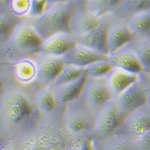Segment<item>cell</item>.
I'll return each instance as SVG.
<instances>
[{
    "mask_svg": "<svg viewBox=\"0 0 150 150\" xmlns=\"http://www.w3.org/2000/svg\"><path fill=\"white\" fill-rule=\"evenodd\" d=\"M37 83L23 84L0 64V144L7 143L31 133L43 120L35 102Z\"/></svg>",
    "mask_w": 150,
    "mask_h": 150,
    "instance_id": "obj_1",
    "label": "cell"
},
{
    "mask_svg": "<svg viewBox=\"0 0 150 150\" xmlns=\"http://www.w3.org/2000/svg\"><path fill=\"white\" fill-rule=\"evenodd\" d=\"M43 40L31 24V18L23 19L13 31L0 55V64L31 58L40 52Z\"/></svg>",
    "mask_w": 150,
    "mask_h": 150,
    "instance_id": "obj_2",
    "label": "cell"
},
{
    "mask_svg": "<svg viewBox=\"0 0 150 150\" xmlns=\"http://www.w3.org/2000/svg\"><path fill=\"white\" fill-rule=\"evenodd\" d=\"M98 115L80 95L66 104L63 125L70 139L91 140Z\"/></svg>",
    "mask_w": 150,
    "mask_h": 150,
    "instance_id": "obj_3",
    "label": "cell"
},
{
    "mask_svg": "<svg viewBox=\"0 0 150 150\" xmlns=\"http://www.w3.org/2000/svg\"><path fill=\"white\" fill-rule=\"evenodd\" d=\"M81 0H69L55 3L40 16L31 18L34 29L43 40L59 32H71L70 20Z\"/></svg>",
    "mask_w": 150,
    "mask_h": 150,
    "instance_id": "obj_4",
    "label": "cell"
},
{
    "mask_svg": "<svg viewBox=\"0 0 150 150\" xmlns=\"http://www.w3.org/2000/svg\"><path fill=\"white\" fill-rule=\"evenodd\" d=\"M126 117L116 99H112L98 114L92 139H103L115 134Z\"/></svg>",
    "mask_w": 150,
    "mask_h": 150,
    "instance_id": "obj_5",
    "label": "cell"
},
{
    "mask_svg": "<svg viewBox=\"0 0 150 150\" xmlns=\"http://www.w3.org/2000/svg\"><path fill=\"white\" fill-rule=\"evenodd\" d=\"M81 96L97 115L108 103L114 99L108 85L106 77L88 76Z\"/></svg>",
    "mask_w": 150,
    "mask_h": 150,
    "instance_id": "obj_6",
    "label": "cell"
},
{
    "mask_svg": "<svg viewBox=\"0 0 150 150\" xmlns=\"http://www.w3.org/2000/svg\"><path fill=\"white\" fill-rule=\"evenodd\" d=\"M33 58L37 66L36 82L41 87L52 85L66 65L63 56L38 53Z\"/></svg>",
    "mask_w": 150,
    "mask_h": 150,
    "instance_id": "obj_7",
    "label": "cell"
},
{
    "mask_svg": "<svg viewBox=\"0 0 150 150\" xmlns=\"http://www.w3.org/2000/svg\"><path fill=\"white\" fill-rule=\"evenodd\" d=\"M149 131L150 104L147 103L129 114L116 133L137 139Z\"/></svg>",
    "mask_w": 150,
    "mask_h": 150,
    "instance_id": "obj_8",
    "label": "cell"
},
{
    "mask_svg": "<svg viewBox=\"0 0 150 150\" xmlns=\"http://www.w3.org/2000/svg\"><path fill=\"white\" fill-rule=\"evenodd\" d=\"M111 20L112 15L102 16L100 23L97 28L85 35L76 36L77 43L104 55H108V33Z\"/></svg>",
    "mask_w": 150,
    "mask_h": 150,
    "instance_id": "obj_9",
    "label": "cell"
},
{
    "mask_svg": "<svg viewBox=\"0 0 150 150\" xmlns=\"http://www.w3.org/2000/svg\"><path fill=\"white\" fill-rule=\"evenodd\" d=\"M35 102L44 119L59 120L63 119L65 106L59 104L52 85L40 87L35 92Z\"/></svg>",
    "mask_w": 150,
    "mask_h": 150,
    "instance_id": "obj_10",
    "label": "cell"
},
{
    "mask_svg": "<svg viewBox=\"0 0 150 150\" xmlns=\"http://www.w3.org/2000/svg\"><path fill=\"white\" fill-rule=\"evenodd\" d=\"M116 99L118 106L126 116L148 103V95L144 83L140 80L134 83Z\"/></svg>",
    "mask_w": 150,
    "mask_h": 150,
    "instance_id": "obj_11",
    "label": "cell"
},
{
    "mask_svg": "<svg viewBox=\"0 0 150 150\" xmlns=\"http://www.w3.org/2000/svg\"><path fill=\"white\" fill-rule=\"evenodd\" d=\"M97 17L86 9L84 2H80L74 11L70 20V31L75 36H80L94 30L100 23Z\"/></svg>",
    "mask_w": 150,
    "mask_h": 150,
    "instance_id": "obj_12",
    "label": "cell"
},
{
    "mask_svg": "<svg viewBox=\"0 0 150 150\" xmlns=\"http://www.w3.org/2000/svg\"><path fill=\"white\" fill-rule=\"evenodd\" d=\"M76 37L71 32H59L43 40L39 53L55 56H64L76 46Z\"/></svg>",
    "mask_w": 150,
    "mask_h": 150,
    "instance_id": "obj_13",
    "label": "cell"
},
{
    "mask_svg": "<svg viewBox=\"0 0 150 150\" xmlns=\"http://www.w3.org/2000/svg\"><path fill=\"white\" fill-rule=\"evenodd\" d=\"M133 39L134 35L129 29L128 23L114 18L112 16V20L108 33V55L125 47Z\"/></svg>",
    "mask_w": 150,
    "mask_h": 150,
    "instance_id": "obj_14",
    "label": "cell"
},
{
    "mask_svg": "<svg viewBox=\"0 0 150 150\" xmlns=\"http://www.w3.org/2000/svg\"><path fill=\"white\" fill-rule=\"evenodd\" d=\"M2 64L5 65L10 76L18 83L23 84L36 83L37 66L33 57Z\"/></svg>",
    "mask_w": 150,
    "mask_h": 150,
    "instance_id": "obj_15",
    "label": "cell"
},
{
    "mask_svg": "<svg viewBox=\"0 0 150 150\" xmlns=\"http://www.w3.org/2000/svg\"><path fill=\"white\" fill-rule=\"evenodd\" d=\"M63 58L66 64L85 67L96 62L108 60V55H104L77 43L76 46L64 55Z\"/></svg>",
    "mask_w": 150,
    "mask_h": 150,
    "instance_id": "obj_16",
    "label": "cell"
},
{
    "mask_svg": "<svg viewBox=\"0 0 150 150\" xmlns=\"http://www.w3.org/2000/svg\"><path fill=\"white\" fill-rule=\"evenodd\" d=\"M138 74L113 67L106 76V80L113 98L118 97L126 89L140 80Z\"/></svg>",
    "mask_w": 150,
    "mask_h": 150,
    "instance_id": "obj_17",
    "label": "cell"
},
{
    "mask_svg": "<svg viewBox=\"0 0 150 150\" xmlns=\"http://www.w3.org/2000/svg\"><path fill=\"white\" fill-rule=\"evenodd\" d=\"M91 150H139L136 139L115 133L103 139H91Z\"/></svg>",
    "mask_w": 150,
    "mask_h": 150,
    "instance_id": "obj_18",
    "label": "cell"
},
{
    "mask_svg": "<svg viewBox=\"0 0 150 150\" xmlns=\"http://www.w3.org/2000/svg\"><path fill=\"white\" fill-rule=\"evenodd\" d=\"M108 60L114 67L120 68L129 72L141 75L144 72L140 59L132 50L124 47L116 52L108 55Z\"/></svg>",
    "mask_w": 150,
    "mask_h": 150,
    "instance_id": "obj_19",
    "label": "cell"
},
{
    "mask_svg": "<svg viewBox=\"0 0 150 150\" xmlns=\"http://www.w3.org/2000/svg\"><path fill=\"white\" fill-rule=\"evenodd\" d=\"M6 6L20 18H34L45 9L44 0H7Z\"/></svg>",
    "mask_w": 150,
    "mask_h": 150,
    "instance_id": "obj_20",
    "label": "cell"
},
{
    "mask_svg": "<svg viewBox=\"0 0 150 150\" xmlns=\"http://www.w3.org/2000/svg\"><path fill=\"white\" fill-rule=\"evenodd\" d=\"M87 79L88 76L84 74L78 80L70 83L58 86L52 85L57 102L62 106H66L67 103L80 96L83 92Z\"/></svg>",
    "mask_w": 150,
    "mask_h": 150,
    "instance_id": "obj_21",
    "label": "cell"
},
{
    "mask_svg": "<svg viewBox=\"0 0 150 150\" xmlns=\"http://www.w3.org/2000/svg\"><path fill=\"white\" fill-rule=\"evenodd\" d=\"M24 18H20L11 12L6 3L0 6V55L16 26Z\"/></svg>",
    "mask_w": 150,
    "mask_h": 150,
    "instance_id": "obj_22",
    "label": "cell"
},
{
    "mask_svg": "<svg viewBox=\"0 0 150 150\" xmlns=\"http://www.w3.org/2000/svg\"><path fill=\"white\" fill-rule=\"evenodd\" d=\"M148 9H150V0H121L111 15L114 18L128 23L133 16Z\"/></svg>",
    "mask_w": 150,
    "mask_h": 150,
    "instance_id": "obj_23",
    "label": "cell"
},
{
    "mask_svg": "<svg viewBox=\"0 0 150 150\" xmlns=\"http://www.w3.org/2000/svg\"><path fill=\"white\" fill-rule=\"evenodd\" d=\"M125 47L130 48L137 55L143 66L144 72L150 74V39L134 37Z\"/></svg>",
    "mask_w": 150,
    "mask_h": 150,
    "instance_id": "obj_24",
    "label": "cell"
},
{
    "mask_svg": "<svg viewBox=\"0 0 150 150\" xmlns=\"http://www.w3.org/2000/svg\"><path fill=\"white\" fill-rule=\"evenodd\" d=\"M128 26L134 37L150 39V9L130 18L128 21Z\"/></svg>",
    "mask_w": 150,
    "mask_h": 150,
    "instance_id": "obj_25",
    "label": "cell"
},
{
    "mask_svg": "<svg viewBox=\"0 0 150 150\" xmlns=\"http://www.w3.org/2000/svg\"><path fill=\"white\" fill-rule=\"evenodd\" d=\"M121 0H88L84 1L86 9L97 17L112 14Z\"/></svg>",
    "mask_w": 150,
    "mask_h": 150,
    "instance_id": "obj_26",
    "label": "cell"
},
{
    "mask_svg": "<svg viewBox=\"0 0 150 150\" xmlns=\"http://www.w3.org/2000/svg\"><path fill=\"white\" fill-rule=\"evenodd\" d=\"M85 74L84 67H76L74 65L66 64L58 78L53 83V86H58L70 83L78 80L79 78Z\"/></svg>",
    "mask_w": 150,
    "mask_h": 150,
    "instance_id": "obj_27",
    "label": "cell"
},
{
    "mask_svg": "<svg viewBox=\"0 0 150 150\" xmlns=\"http://www.w3.org/2000/svg\"><path fill=\"white\" fill-rule=\"evenodd\" d=\"M113 67L109 60H101L88 65L84 67V71L88 76L100 78L107 76Z\"/></svg>",
    "mask_w": 150,
    "mask_h": 150,
    "instance_id": "obj_28",
    "label": "cell"
},
{
    "mask_svg": "<svg viewBox=\"0 0 150 150\" xmlns=\"http://www.w3.org/2000/svg\"><path fill=\"white\" fill-rule=\"evenodd\" d=\"M90 140L70 139L67 144V150H91Z\"/></svg>",
    "mask_w": 150,
    "mask_h": 150,
    "instance_id": "obj_29",
    "label": "cell"
},
{
    "mask_svg": "<svg viewBox=\"0 0 150 150\" xmlns=\"http://www.w3.org/2000/svg\"><path fill=\"white\" fill-rule=\"evenodd\" d=\"M139 150H150V131L136 139Z\"/></svg>",
    "mask_w": 150,
    "mask_h": 150,
    "instance_id": "obj_30",
    "label": "cell"
},
{
    "mask_svg": "<svg viewBox=\"0 0 150 150\" xmlns=\"http://www.w3.org/2000/svg\"><path fill=\"white\" fill-rule=\"evenodd\" d=\"M141 80L144 83L148 95V103L150 104V75L146 72L141 74Z\"/></svg>",
    "mask_w": 150,
    "mask_h": 150,
    "instance_id": "obj_31",
    "label": "cell"
},
{
    "mask_svg": "<svg viewBox=\"0 0 150 150\" xmlns=\"http://www.w3.org/2000/svg\"><path fill=\"white\" fill-rule=\"evenodd\" d=\"M66 1H69V0H44V2H45V9L47 8V7H49V6H52V5H54L55 3L66 2Z\"/></svg>",
    "mask_w": 150,
    "mask_h": 150,
    "instance_id": "obj_32",
    "label": "cell"
},
{
    "mask_svg": "<svg viewBox=\"0 0 150 150\" xmlns=\"http://www.w3.org/2000/svg\"><path fill=\"white\" fill-rule=\"evenodd\" d=\"M83 1H88V0H83Z\"/></svg>",
    "mask_w": 150,
    "mask_h": 150,
    "instance_id": "obj_33",
    "label": "cell"
},
{
    "mask_svg": "<svg viewBox=\"0 0 150 150\" xmlns=\"http://www.w3.org/2000/svg\"><path fill=\"white\" fill-rule=\"evenodd\" d=\"M81 1H83V0H81Z\"/></svg>",
    "mask_w": 150,
    "mask_h": 150,
    "instance_id": "obj_34",
    "label": "cell"
},
{
    "mask_svg": "<svg viewBox=\"0 0 150 150\" xmlns=\"http://www.w3.org/2000/svg\"><path fill=\"white\" fill-rule=\"evenodd\" d=\"M6 1H7V0H6Z\"/></svg>",
    "mask_w": 150,
    "mask_h": 150,
    "instance_id": "obj_35",
    "label": "cell"
}]
</instances>
